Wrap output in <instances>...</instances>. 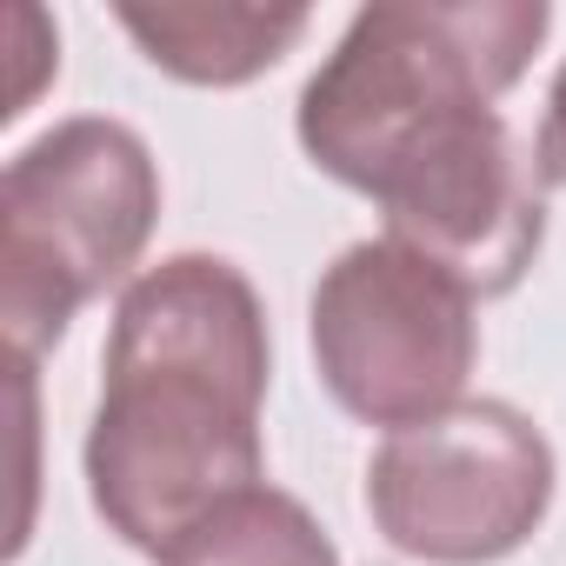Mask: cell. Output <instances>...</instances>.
Segmentation results:
<instances>
[{"mask_svg":"<svg viewBox=\"0 0 566 566\" xmlns=\"http://www.w3.org/2000/svg\"><path fill=\"white\" fill-rule=\"evenodd\" d=\"M533 167H539V187H566V61L546 87V114H539V134H533Z\"/></svg>","mask_w":566,"mask_h":566,"instance_id":"cell-9","label":"cell"},{"mask_svg":"<svg viewBox=\"0 0 566 566\" xmlns=\"http://www.w3.org/2000/svg\"><path fill=\"white\" fill-rule=\"evenodd\" d=\"M266 374V307L233 260L174 253L134 273L107 327L101 407L81 447L107 533L160 559L220 500L260 486Z\"/></svg>","mask_w":566,"mask_h":566,"instance_id":"cell-2","label":"cell"},{"mask_svg":"<svg viewBox=\"0 0 566 566\" xmlns=\"http://www.w3.org/2000/svg\"><path fill=\"white\" fill-rule=\"evenodd\" d=\"M546 506L553 447L506 400H460L367 460V513L420 566H493L539 533Z\"/></svg>","mask_w":566,"mask_h":566,"instance_id":"cell-5","label":"cell"},{"mask_svg":"<svg viewBox=\"0 0 566 566\" xmlns=\"http://www.w3.org/2000/svg\"><path fill=\"white\" fill-rule=\"evenodd\" d=\"M307 340L321 387L367 427H420L460 407L480 360L473 294L400 240L347 247L314 287Z\"/></svg>","mask_w":566,"mask_h":566,"instance_id":"cell-4","label":"cell"},{"mask_svg":"<svg viewBox=\"0 0 566 566\" xmlns=\"http://www.w3.org/2000/svg\"><path fill=\"white\" fill-rule=\"evenodd\" d=\"M307 8H247V0H213V8H120V28L140 41V54L187 81V87H247L266 67L287 61V48L307 34Z\"/></svg>","mask_w":566,"mask_h":566,"instance_id":"cell-6","label":"cell"},{"mask_svg":"<svg viewBox=\"0 0 566 566\" xmlns=\"http://www.w3.org/2000/svg\"><path fill=\"white\" fill-rule=\"evenodd\" d=\"M160 566H340V546L294 493L260 480L187 526L160 553Z\"/></svg>","mask_w":566,"mask_h":566,"instance_id":"cell-7","label":"cell"},{"mask_svg":"<svg viewBox=\"0 0 566 566\" xmlns=\"http://www.w3.org/2000/svg\"><path fill=\"white\" fill-rule=\"evenodd\" d=\"M539 0H387L360 8L301 87L307 160L387 213V240L500 301L546 233L533 154L493 107L546 41Z\"/></svg>","mask_w":566,"mask_h":566,"instance_id":"cell-1","label":"cell"},{"mask_svg":"<svg viewBox=\"0 0 566 566\" xmlns=\"http://www.w3.org/2000/svg\"><path fill=\"white\" fill-rule=\"evenodd\" d=\"M160 167L120 120L81 114L28 140L0 174V327L14 360L61 347L74 314L147 253Z\"/></svg>","mask_w":566,"mask_h":566,"instance_id":"cell-3","label":"cell"},{"mask_svg":"<svg viewBox=\"0 0 566 566\" xmlns=\"http://www.w3.org/2000/svg\"><path fill=\"white\" fill-rule=\"evenodd\" d=\"M8 28H14V67H21V87L8 94L0 120H21V114L34 107L41 81H48V74H61V34L48 28V14H41V8H14V14H8Z\"/></svg>","mask_w":566,"mask_h":566,"instance_id":"cell-8","label":"cell"}]
</instances>
